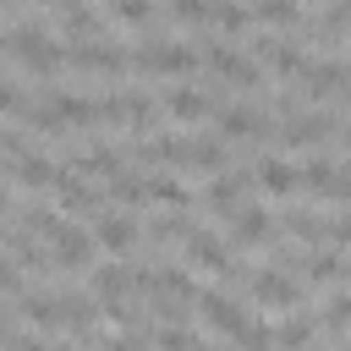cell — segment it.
<instances>
[{"label": "cell", "instance_id": "obj_1", "mask_svg": "<svg viewBox=\"0 0 351 351\" xmlns=\"http://www.w3.org/2000/svg\"><path fill=\"white\" fill-rule=\"evenodd\" d=\"M11 55H16L33 77H49V71L66 60V49L49 38V27H44V22H22V27H11Z\"/></svg>", "mask_w": 351, "mask_h": 351}, {"label": "cell", "instance_id": "obj_2", "mask_svg": "<svg viewBox=\"0 0 351 351\" xmlns=\"http://www.w3.org/2000/svg\"><path fill=\"white\" fill-rule=\"evenodd\" d=\"M132 66H137V71H154V77H181V71L197 66V49L170 44V38H148V44L132 55Z\"/></svg>", "mask_w": 351, "mask_h": 351}, {"label": "cell", "instance_id": "obj_3", "mask_svg": "<svg viewBox=\"0 0 351 351\" xmlns=\"http://www.w3.org/2000/svg\"><path fill=\"white\" fill-rule=\"evenodd\" d=\"M66 60H71L77 71H104V77H121V71L132 66V55H126L121 44H110V38H82V44H66Z\"/></svg>", "mask_w": 351, "mask_h": 351}, {"label": "cell", "instance_id": "obj_4", "mask_svg": "<svg viewBox=\"0 0 351 351\" xmlns=\"http://www.w3.org/2000/svg\"><path fill=\"white\" fill-rule=\"evenodd\" d=\"M335 126H340L335 110H302V115L280 121V143L285 148H318L324 137H335Z\"/></svg>", "mask_w": 351, "mask_h": 351}, {"label": "cell", "instance_id": "obj_5", "mask_svg": "<svg viewBox=\"0 0 351 351\" xmlns=\"http://www.w3.org/2000/svg\"><path fill=\"white\" fill-rule=\"evenodd\" d=\"M247 291H252V302L280 307V313H296V307H302V280L285 274V269H263V274H252Z\"/></svg>", "mask_w": 351, "mask_h": 351}, {"label": "cell", "instance_id": "obj_6", "mask_svg": "<svg viewBox=\"0 0 351 351\" xmlns=\"http://www.w3.org/2000/svg\"><path fill=\"white\" fill-rule=\"evenodd\" d=\"M93 247H99V241H93L82 225H71V219L49 236V258H55V269H82V263H93Z\"/></svg>", "mask_w": 351, "mask_h": 351}, {"label": "cell", "instance_id": "obj_7", "mask_svg": "<svg viewBox=\"0 0 351 351\" xmlns=\"http://www.w3.org/2000/svg\"><path fill=\"white\" fill-rule=\"evenodd\" d=\"M296 88L307 99H329V93H351V66L340 60H307V71L296 77Z\"/></svg>", "mask_w": 351, "mask_h": 351}, {"label": "cell", "instance_id": "obj_8", "mask_svg": "<svg viewBox=\"0 0 351 351\" xmlns=\"http://www.w3.org/2000/svg\"><path fill=\"white\" fill-rule=\"evenodd\" d=\"M203 60H208L230 88H258V77H263V66H258V60H247V55H236L230 44H208V49H203Z\"/></svg>", "mask_w": 351, "mask_h": 351}, {"label": "cell", "instance_id": "obj_9", "mask_svg": "<svg viewBox=\"0 0 351 351\" xmlns=\"http://www.w3.org/2000/svg\"><path fill=\"white\" fill-rule=\"evenodd\" d=\"M252 181V170H236V176H208V186H203V208L208 214H219V219H236V208H241V186Z\"/></svg>", "mask_w": 351, "mask_h": 351}, {"label": "cell", "instance_id": "obj_10", "mask_svg": "<svg viewBox=\"0 0 351 351\" xmlns=\"http://www.w3.org/2000/svg\"><path fill=\"white\" fill-rule=\"evenodd\" d=\"M181 247H186V263H192V269H208V274H219V280H225V269H230V241H219L214 230H203V225H197Z\"/></svg>", "mask_w": 351, "mask_h": 351}, {"label": "cell", "instance_id": "obj_11", "mask_svg": "<svg viewBox=\"0 0 351 351\" xmlns=\"http://www.w3.org/2000/svg\"><path fill=\"white\" fill-rule=\"evenodd\" d=\"M197 307H203V318H208V324H214L219 335H230V340H236V335H241V329L252 324V318L241 313V302H236L230 291H203V296H197Z\"/></svg>", "mask_w": 351, "mask_h": 351}, {"label": "cell", "instance_id": "obj_12", "mask_svg": "<svg viewBox=\"0 0 351 351\" xmlns=\"http://www.w3.org/2000/svg\"><path fill=\"white\" fill-rule=\"evenodd\" d=\"M137 236H143V225H137L132 214H121V208H104L99 225H93V241H99L104 252H132Z\"/></svg>", "mask_w": 351, "mask_h": 351}, {"label": "cell", "instance_id": "obj_13", "mask_svg": "<svg viewBox=\"0 0 351 351\" xmlns=\"http://www.w3.org/2000/svg\"><path fill=\"white\" fill-rule=\"evenodd\" d=\"M252 181L269 192V197H291L296 186H302V170L291 165V159H280V154H269V159H258L252 165Z\"/></svg>", "mask_w": 351, "mask_h": 351}, {"label": "cell", "instance_id": "obj_14", "mask_svg": "<svg viewBox=\"0 0 351 351\" xmlns=\"http://www.w3.org/2000/svg\"><path fill=\"white\" fill-rule=\"evenodd\" d=\"M274 236V214L263 208V203H247V208H236V225H230V247H263Z\"/></svg>", "mask_w": 351, "mask_h": 351}, {"label": "cell", "instance_id": "obj_15", "mask_svg": "<svg viewBox=\"0 0 351 351\" xmlns=\"http://www.w3.org/2000/svg\"><path fill=\"white\" fill-rule=\"evenodd\" d=\"M346 274V258L335 252V247H318V252H302V263H296V280L307 285V291H318V285H335Z\"/></svg>", "mask_w": 351, "mask_h": 351}, {"label": "cell", "instance_id": "obj_16", "mask_svg": "<svg viewBox=\"0 0 351 351\" xmlns=\"http://www.w3.org/2000/svg\"><path fill=\"white\" fill-rule=\"evenodd\" d=\"M55 197H60V208H71V214H99V203H104V192H99V186H88L77 170H60Z\"/></svg>", "mask_w": 351, "mask_h": 351}, {"label": "cell", "instance_id": "obj_17", "mask_svg": "<svg viewBox=\"0 0 351 351\" xmlns=\"http://www.w3.org/2000/svg\"><path fill=\"white\" fill-rule=\"evenodd\" d=\"M252 55H258V60H269V66H274L280 77H291V82L307 71V55H302L296 44H285V38H258V44H252Z\"/></svg>", "mask_w": 351, "mask_h": 351}, {"label": "cell", "instance_id": "obj_18", "mask_svg": "<svg viewBox=\"0 0 351 351\" xmlns=\"http://www.w3.org/2000/svg\"><path fill=\"white\" fill-rule=\"evenodd\" d=\"M49 104L60 110V121H66V126H104V121H99V99H88V93L49 88Z\"/></svg>", "mask_w": 351, "mask_h": 351}, {"label": "cell", "instance_id": "obj_19", "mask_svg": "<svg viewBox=\"0 0 351 351\" xmlns=\"http://www.w3.org/2000/svg\"><path fill=\"white\" fill-rule=\"evenodd\" d=\"M137 285H132V263H99L93 269V296L110 307V302H126Z\"/></svg>", "mask_w": 351, "mask_h": 351}, {"label": "cell", "instance_id": "obj_20", "mask_svg": "<svg viewBox=\"0 0 351 351\" xmlns=\"http://www.w3.org/2000/svg\"><path fill=\"white\" fill-rule=\"evenodd\" d=\"M16 307L33 329H60V291H22Z\"/></svg>", "mask_w": 351, "mask_h": 351}, {"label": "cell", "instance_id": "obj_21", "mask_svg": "<svg viewBox=\"0 0 351 351\" xmlns=\"http://www.w3.org/2000/svg\"><path fill=\"white\" fill-rule=\"evenodd\" d=\"M60 27H66L71 44H82V38H104V16H99L93 5H82V0H71V5L60 11Z\"/></svg>", "mask_w": 351, "mask_h": 351}, {"label": "cell", "instance_id": "obj_22", "mask_svg": "<svg viewBox=\"0 0 351 351\" xmlns=\"http://www.w3.org/2000/svg\"><path fill=\"white\" fill-rule=\"evenodd\" d=\"M60 170H66V165H55L49 154H22V159H16V181H22L27 192L55 186V181H60Z\"/></svg>", "mask_w": 351, "mask_h": 351}, {"label": "cell", "instance_id": "obj_23", "mask_svg": "<svg viewBox=\"0 0 351 351\" xmlns=\"http://www.w3.org/2000/svg\"><path fill=\"white\" fill-rule=\"evenodd\" d=\"M165 115H170V121H203V115H214V104H208V93H197V88H170V93H165Z\"/></svg>", "mask_w": 351, "mask_h": 351}, {"label": "cell", "instance_id": "obj_24", "mask_svg": "<svg viewBox=\"0 0 351 351\" xmlns=\"http://www.w3.org/2000/svg\"><path fill=\"white\" fill-rule=\"evenodd\" d=\"M280 219H285V236H291V241H307V247H313V241H329V219L313 214V208H285Z\"/></svg>", "mask_w": 351, "mask_h": 351}, {"label": "cell", "instance_id": "obj_25", "mask_svg": "<svg viewBox=\"0 0 351 351\" xmlns=\"http://www.w3.org/2000/svg\"><path fill=\"white\" fill-rule=\"evenodd\" d=\"M230 165V148H225V137L214 132V137H192V148H186V170H225Z\"/></svg>", "mask_w": 351, "mask_h": 351}, {"label": "cell", "instance_id": "obj_26", "mask_svg": "<svg viewBox=\"0 0 351 351\" xmlns=\"http://www.w3.org/2000/svg\"><path fill=\"white\" fill-rule=\"evenodd\" d=\"M104 192H110L115 203H126V208H137V203L148 197V181H143V176H137L132 165H121V170H110V176H104Z\"/></svg>", "mask_w": 351, "mask_h": 351}, {"label": "cell", "instance_id": "obj_27", "mask_svg": "<svg viewBox=\"0 0 351 351\" xmlns=\"http://www.w3.org/2000/svg\"><path fill=\"white\" fill-rule=\"evenodd\" d=\"M148 197L165 203V208H192V192H186V181H176V176H148Z\"/></svg>", "mask_w": 351, "mask_h": 351}, {"label": "cell", "instance_id": "obj_28", "mask_svg": "<svg viewBox=\"0 0 351 351\" xmlns=\"http://www.w3.org/2000/svg\"><path fill=\"white\" fill-rule=\"evenodd\" d=\"M197 225L186 219V208H170V214H159L154 225H148V241H186Z\"/></svg>", "mask_w": 351, "mask_h": 351}, {"label": "cell", "instance_id": "obj_29", "mask_svg": "<svg viewBox=\"0 0 351 351\" xmlns=\"http://www.w3.org/2000/svg\"><path fill=\"white\" fill-rule=\"evenodd\" d=\"M346 27H351V0H329V11H324L318 22H307L313 38H340Z\"/></svg>", "mask_w": 351, "mask_h": 351}, {"label": "cell", "instance_id": "obj_30", "mask_svg": "<svg viewBox=\"0 0 351 351\" xmlns=\"http://www.w3.org/2000/svg\"><path fill=\"white\" fill-rule=\"evenodd\" d=\"M16 219H22V230H33V236H44V241L66 225V219H60L55 208H44V203H22V214H16Z\"/></svg>", "mask_w": 351, "mask_h": 351}, {"label": "cell", "instance_id": "obj_31", "mask_svg": "<svg viewBox=\"0 0 351 351\" xmlns=\"http://www.w3.org/2000/svg\"><path fill=\"white\" fill-rule=\"evenodd\" d=\"M313 329H318V318H307V313H302V307H296V313H291V318H285V324H280V329H274V340H280V346H291V351H296V346H307V340H313Z\"/></svg>", "mask_w": 351, "mask_h": 351}, {"label": "cell", "instance_id": "obj_32", "mask_svg": "<svg viewBox=\"0 0 351 351\" xmlns=\"http://www.w3.org/2000/svg\"><path fill=\"white\" fill-rule=\"evenodd\" d=\"M252 16H263L274 27H296L302 22V5L296 0H252Z\"/></svg>", "mask_w": 351, "mask_h": 351}, {"label": "cell", "instance_id": "obj_33", "mask_svg": "<svg viewBox=\"0 0 351 351\" xmlns=\"http://www.w3.org/2000/svg\"><path fill=\"white\" fill-rule=\"evenodd\" d=\"M154 346H159V351H203V340H197L186 324H159V329H154Z\"/></svg>", "mask_w": 351, "mask_h": 351}, {"label": "cell", "instance_id": "obj_34", "mask_svg": "<svg viewBox=\"0 0 351 351\" xmlns=\"http://www.w3.org/2000/svg\"><path fill=\"white\" fill-rule=\"evenodd\" d=\"M214 22H219V33H247L252 5H241V0H214Z\"/></svg>", "mask_w": 351, "mask_h": 351}, {"label": "cell", "instance_id": "obj_35", "mask_svg": "<svg viewBox=\"0 0 351 351\" xmlns=\"http://www.w3.org/2000/svg\"><path fill=\"white\" fill-rule=\"evenodd\" d=\"M170 16L186 27H208L214 22V0H170Z\"/></svg>", "mask_w": 351, "mask_h": 351}, {"label": "cell", "instance_id": "obj_36", "mask_svg": "<svg viewBox=\"0 0 351 351\" xmlns=\"http://www.w3.org/2000/svg\"><path fill=\"white\" fill-rule=\"evenodd\" d=\"M346 324H351V291H335L318 313V329H346Z\"/></svg>", "mask_w": 351, "mask_h": 351}, {"label": "cell", "instance_id": "obj_37", "mask_svg": "<svg viewBox=\"0 0 351 351\" xmlns=\"http://www.w3.org/2000/svg\"><path fill=\"white\" fill-rule=\"evenodd\" d=\"M104 11H110L115 22H132V27H143V22L154 16V0H110Z\"/></svg>", "mask_w": 351, "mask_h": 351}, {"label": "cell", "instance_id": "obj_38", "mask_svg": "<svg viewBox=\"0 0 351 351\" xmlns=\"http://www.w3.org/2000/svg\"><path fill=\"white\" fill-rule=\"evenodd\" d=\"M236 346H241V351H274L280 340H274V329H269V324H247V329L236 335Z\"/></svg>", "mask_w": 351, "mask_h": 351}, {"label": "cell", "instance_id": "obj_39", "mask_svg": "<svg viewBox=\"0 0 351 351\" xmlns=\"http://www.w3.org/2000/svg\"><path fill=\"white\" fill-rule=\"evenodd\" d=\"M148 340H154V329L132 324V329H121L115 340H104V351H148Z\"/></svg>", "mask_w": 351, "mask_h": 351}, {"label": "cell", "instance_id": "obj_40", "mask_svg": "<svg viewBox=\"0 0 351 351\" xmlns=\"http://www.w3.org/2000/svg\"><path fill=\"white\" fill-rule=\"evenodd\" d=\"M0 110H16V115L27 110V93H22L16 82H5V77H0Z\"/></svg>", "mask_w": 351, "mask_h": 351}, {"label": "cell", "instance_id": "obj_41", "mask_svg": "<svg viewBox=\"0 0 351 351\" xmlns=\"http://www.w3.org/2000/svg\"><path fill=\"white\" fill-rule=\"evenodd\" d=\"M329 241L335 247H351V214H335L329 219Z\"/></svg>", "mask_w": 351, "mask_h": 351}, {"label": "cell", "instance_id": "obj_42", "mask_svg": "<svg viewBox=\"0 0 351 351\" xmlns=\"http://www.w3.org/2000/svg\"><path fill=\"white\" fill-rule=\"evenodd\" d=\"M11 203H16V197H11V186L0 181V214H11Z\"/></svg>", "mask_w": 351, "mask_h": 351}, {"label": "cell", "instance_id": "obj_43", "mask_svg": "<svg viewBox=\"0 0 351 351\" xmlns=\"http://www.w3.org/2000/svg\"><path fill=\"white\" fill-rule=\"evenodd\" d=\"M38 5H60V11H66V5H71V0H38Z\"/></svg>", "mask_w": 351, "mask_h": 351}, {"label": "cell", "instance_id": "obj_44", "mask_svg": "<svg viewBox=\"0 0 351 351\" xmlns=\"http://www.w3.org/2000/svg\"><path fill=\"white\" fill-rule=\"evenodd\" d=\"M0 49H11V33H0Z\"/></svg>", "mask_w": 351, "mask_h": 351}, {"label": "cell", "instance_id": "obj_45", "mask_svg": "<svg viewBox=\"0 0 351 351\" xmlns=\"http://www.w3.org/2000/svg\"><path fill=\"white\" fill-rule=\"evenodd\" d=\"M11 5H16V0H0V11H11Z\"/></svg>", "mask_w": 351, "mask_h": 351}, {"label": "cell", "instance_id": "obj_46", "mask_svg": "<svg viewBox=\"0 0 351 351\" xmlns=\"http://www.w3.org/2000/svg\"><path fill=\"white\" fill-rule=\"evenodd\" d=\"M340 137H346V148H351V126H346V132H340Z\"/></svg>", "mask_w": 351, "mask_h": 351}, {"label": "cell", "instance_id": "obj_47", "mask_svg": "<svg viewBox=\"0 0 351 351\" xmlns=\"http://www.w3.org/2000/svg\"><path fill=\"white\" fill-rule=\"evenodd\" d=\"M203 351H225V346H203Z\"/></svg>", "mask_w": 351, "mask_h": 351}, {"label": "cell", "instance_id": "obj_48", "mask_svg": "<svg viewBox=\"0 0 351 351\" xmlns=\"http://www.w3.org/2000/svg\"><path fill=\"white\" fill-rule=\"evenodd\" d=\"M0 247H5V230H0Z\"/></svg>", "mask_w": 351, "mask_h": 351}, {"label": "cell", "instance_id": "obj_49", "mask_svg": "<svg viewBox=\"0 0 351 351\" xmlns=\"http://www.w3.org/2000/svg\"><path fill=\"white\" fill-rule=\"evenodd\" d=\"M346 351H351V346H346Z\"/></svg>", "mask_w": 351, "mask_h": 351}]
</instances>
